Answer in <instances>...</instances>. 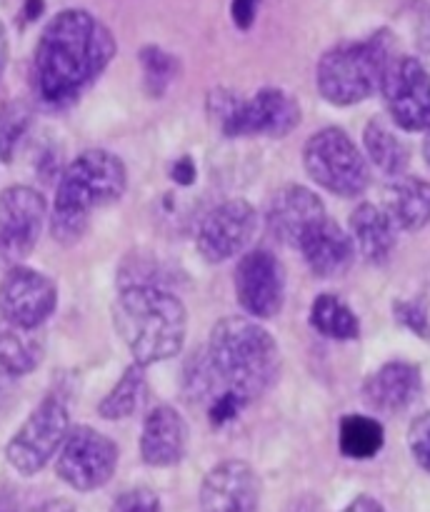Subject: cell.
Instances as JSON below:
<instances>
[{
	"mask_svg": "<svg viewBox=\"0 0 430 512\" xmlns=\"http://www.w3.org/2000/svg\"><path fill=\"white\" fill-rule=\"evenodd\" d=\"M188 448V425L170 405H158L145 415L140 455L150 468H170L183 460Z\"/></svg>",
	"mask_w": 430,
	"mask_h": 512,
	"instance_id": "18",
	"label": "cell"
},
{
	"mask_svg": "<svg viewBox=\"0 0 430 512\" xmlns=\"http://www.w3.org/2000/svg\"><path fill=\"white\" fill-rule=\"evenodd\" d=\"M260 480L243 460L215 465L200 488V512H258Z\"/></svg>",
	"mask_w": 430,
	"mask_h": 512,
	"instance_id": "15",
	"label": "cell"
},
{
	"mask_svg": "<svg viewBox=\"0 0 430 512\" xmlns=\"http://www.w3.org/2000/svg\"><path fill=\"white\" fill-rule=\"evenodd\" d=\"M393 313H395V320H398L403 328H408L410 333H415L418 338L430 340L428 305H425L423 298H418V300H395Z\"/></svg>",
	"mask_w": 430,
	"mask_h": 512,
	"instance_id": "29",
	"label": "cell"
},
{
	"mask_svg": "<svg viewBox=\"0 0 430 512\" xmlns=\"http://www.w3.org/2000/svg\"><path fill=\"white\" fill-rule=\"evenodd\" d=\"M408 445L418 465L430 473V413L420 415L413 420L408 433Z\"/></svg>",
	"mask_w": 430,
	"mask_h": 512,
	"instance_id": "31",
	"label": "cell"
},
{
	"mask_svg": "<svg viewBox=\"0 0 430 512\" xmlns=\"http://www.w3.org/2000/svg\"><path fill=\"white\" fill-rule=\"evenodd\" d=\"M208 110L225 138H285L300 123L298 100L280 88H263L248 100L228 90H213Z\"/></svg>",
	"mask_w": 430,
	"mask_h": 512,
	"instance_id": "6",
	"label": "cell"
},
{
	"mask_svg": "<svg viewBox=\"0 0 430 512\" xmlns=\"http://www.w3.org/2000/svg\"><path fill=\"white\" fill-rule=\"evenodd\" d=\"M68 425V408L63 400L55 395L45 398L8 443V463L20 475L40 473L63 445Z\"/></svg>",
	"mask_w": 430,
	"mask_h": 512,
	"instance_id": "8",
	"label": "cell"
},
{
	"mask_svg": "<svg viewBox=\"0 0 430 512\" xmlns=\"http://www.w3.org/2000/svg\"><path fill=\"white\" fill-rule=\"evenodd\" d=\"M3 505L5 503H0V512H13V510H10V505H8V508H3Z\"/></svg>",
	"mask_w": 430,
	"mask_h": 512,
	"instance_id": "39",
	"label": "cell"
},
{
	"mask_svg": "<svg viewBox=\"0 0 430 512\" xmlns=\"http://www.w3.org/2000/svg\"><path fill=\"white\" fill-rule=\"evenodd\" d=\"M58 305V288L48 275L33 268L8 270L0 283V318L25 328H40Z\"/></svg>",
	"mask_w": 430,
	"mask_h": 512,
	"instance_id": "14",
	"label": "cell"
},
{
	"mask_svg": "<svg viewBox=\"0 0 430 512\" xmlns=\"http://www.w3.org/2000/svg\"><path fill=\"white\" fill-rule=\"evenodd\" d=\"M235 295L250 318H275L285 300V270L268 250H250L235 268Z\"/></svg>",
	"mask_w": 430,
	"mask_h": 512,
	"instance_id": "11",
	"label": "cell"
},
{
	"mask_svg": "<svg viewBox=\"0 0 430 512\" xmlns=\"http://www.w3.org/2000/svg\"><path fill=\"white\" fill-rule=\"evenodd\" d=\"M343 512H385V510L378 500L368 498V495H360V498H355Z\"/></svg>",
	"mask_w": 430,
	"mask_h": 512,
	"instance_id": "34",
	"label": "cell"
},
{
	"mask_svg": "<svg viewBox=\"0 0 430 512\" xmlns=\"http://www.w3.org/2000/svg\"><path fill=\"white\" fill-rule=\"evenodd\" d=\"M33 512H75V510H73V505L65 503V500H53V503L40 505V508Z\"/></svg>",
	"mask_w": 430,
	"mask_h": 512,
	"instance_id": "35",
	"label": "cell"
},
{
	"mask_svg": "<svg viewBox=\"0 0 430 512\" xmlns=\"http://www.w3.org/2000/svg\"><path fill=\"white\" fill-rule=\"evenodd\" d=\"M385 443L383 425L368 415H345L338 428L340 453L350 460H370Z\"/></svg>",
	"mask_w": 430,
	"mask_h": 512,
	"instance_id": "24",
	"label": "cell"
},
{
	"mask_svg": "<svg viewBox=\"0 0 430 512\" xmlns=\"http://www.w3.org/2000/svg\"><path fill=\"white\" fill-rule=\"evenodd\" d=\"M258 230V215L245 200H225L210 210L198 228V250L208 263H225L248 248Z\"/></svg>",
	"mask_w": 430,
	"mask_h": 512,
	"instance_id": "12",
	"label": "cell"
},
{
	"mask_svg": "<svg viewBox=\"0 0 430 512\" xmlns=\"http://www.w3.org/2000/svg\"><path fill=\"white\" fill-rule=\"evenodd\" d=\"M145 400V368L143 365L133 363L123 373V378L115 383V388L110 390L103 398V403L98 405L100 418L105 420H123L130 418L135 410L143 405Z\"/></svg>",
	"mask_w": 430,
	"mask_h": 512,
	"instance_id": "26",
	"label": "cell"
},
{
	"mask_svg": "<svg viewBox=\"0 0 430 512\" xmlns=\"http://www.w3.org/2000/svg\"><path fill=\"white\" fill-rule=\"evenodd\" d=\"M423 155L430 165V128H428V138H425V143H423Z\"/></svg>",
	"mask_w": 430,
	"mask_h": 512,
	"instance_id": "38",
	"label": "cell"
},
{
	"mask_svg": "<svg viewBox=\"0 0 430 512\" xmlns=\"http://www.w3.org/2000/svg\"><path fill=\"white\" fill-rule=\"evenodd\" d=\"M380 90L395 125L410 133L430 128V73L418 58L390 60Z\"/></svg>",
	"mask_w": 430,
	"mask_h": 512,
	"instance_id": "10",
	"label": "cell"
},
{
	"mask_svg": "<svg viewBox=\"0 0 430 512\" xmlns=\"http://www.w3.org/2000/svg\"><path fill=\"white\" fill-rule=\"evenodd\" d=\"M45 338L40 328L10 323L0 318V368L10 375H28L40 365Z\"/></svg>",
	"mask_w": 430,
	"mask_h": 512,
	"instance_id": "22",
	"label": "cell"
},
{
	"mask_svg": "<svg viewBox=\"0 0 430 512\" xmlns=\"http://www.w3.org/2000/svg\"><path fill=\"white\" fill-rule=\"evenodd\" d=\"M173 180L180 185H190L195 180V165L188 155H185V158H180L178 163L173 165Z\"/></svg>",
	"mask_w": 430,
	"mask_h": 512,
	"instance_id": "33",
	"label": "cell"
},
{
	"mask_svg": "<svg viewBox=\"0 0 430 512\" xmlns=\"http://www.w3.org/2000/svg\"><path fill=\"white\" fill-rule=\"evenodd\" d=\"M280 373L273 335L255 320L223 318L210 330L208 345L188 360L185 395L190 403L235 398L245 408L268 393Z\"/></svg>",
	"mask_w": 430,
	"mask_h": 512,
	"instance_id": "1",
	"label": "cell"
},
{
	"mask_svg": "<svg viewBox=\"0 0 430 512\" xmlns=\"http://www.w3.org/2000/svg\"><path fill=\"white\" fill-rule=\"evenodd\" d=\"M310 325L320 335L333 340H355L360 335V323L355 313L333 293H323L313 300Z\"/></svg>",
	"mask_w": 430,
	"mask_h": 512,
	"instance_id": "25",
	"label": "cell"
},
{
	"mask_svg": "<svg viewBox=\"0 0 430 512\" xmlns=\"http://www.w3.org/2000/svg\"><path fill=\"white\" fill-rule=\"evenodd\" d=\"M288 512H320V508L313 498H300L298 503L290 505Z\"/></svg>",
	"mask_w": 430,
	"mask_h": 512,
	"instance_id": "36",
	"label": "cell"
},
{
	"mask_svg": "<svg viewBox=\"0 0 430 512\" xmlns=\"http://www.w3.org/2000/svg\"><path fill=\"white\" fill-rule=\"evenodd\" d=\"M420 390H423V378L418 365L393 360L365 380L363 398L375 413L395 415L408 410L418 400Z\"/></svg>",
	"mask_w": 430,
	"mask_h": 512,
	"instance_id": "17",
	"label": "cell"
},
{
	"mask_svg": "<svg viewBox=\"0 0 430 512\" xmlns=\"http://www.w3.org/2000/svg\"><path fill=\"white\" fill-rule=\"evenodd\" d=\"M363 143H365V153L370 155V160L375 163V168L383 170L385 175H403V170L408 168L410 163V153L405 148L403 140L383 123V120H370L365 125L363 133Z\"/></svg>",
	"mask_w": 430,
	"mask_h": 512,
	"instance_id": "23",
	"label": "cell"
},
{
	"mask_svg": "<svg viewBox=\"0 0 430 512\" xmlns=\"http://www.w3.org/2000/svg\"><path fill=\"white\" fill-rule=\"evenodd\" d=\"M428 38H430V33H428Z\"/></svg>",
	"mask_w": 430,
	"mask_h": 512,
	"instance_id": "40",
	"label": "cell"
},
{
	"mask_svg": "<svg viewBox=\"0 0 430 512\" xmlns=\"http://www.w3.org/2000/svg\"><path fill=\"white\" fill-rule=\"evenodd\" d=\"M383 210L400 230H420L430 223V183L398 178L385 190Z\"/></svg>",
	"mask_w": 430,
	"mask_h": 512,
	"instance_id": "21",
	"label": "cell"
},
{
	"mask_svg": "<svg viewBox=\"0 0 430 512\" xmlns=\"http://www.w3.org/2000/svg\"><path fill=\"white\" fill-rule=\"evenodd\" d=\"M395 225L383 208L373 203H363L350 215V233L353 245L360 250L368 263H385L395 248Z\"/></svg>",
	"mask_w": 430,
	"mask_h": 512,
	"instance_id": "20",
	"label": "cell"
},
{
	"mask_svg": "<svg viewBox=\"0 0 430 512\" xmlns=\"http://www.w3.org/2000/svg\"><path fill=\"white\" fill-rule=\"evenodd\" d=\"M263 0H233L230 3V18L240 30H248L255 23V15Z\"/></svg>",
	"mask_w": 430,
	"mask_h": 512,
	"instance_id": "32",
	"label": "cell"
},
{
	"mask_svg": "<svg viewBox=\"0 0 430 512\" xmlns=\"http://www.w3.org/2000/svg\"><path fill=\"white\" fill-rule=\"evenodd\" d=\"M128 173L118 155L108 150H85L60 175L55 190L50 233L58 243L73 245L90 223V213L115 203L123 195Z\"/></svg>",
	"mask_w": 430,
	"mask_h": 512,
	"instance_id": "4",
	"label": "cell"
},
{
	"mask_svg": "<svg viewBox=\"0 0 430 512\" xmlns=\"http://www.w3.org/2000/svg\"><path fill=\"white\" fill-rule=\"evenodd\" d=\"M268 228L283 245L298 248L300 240L315 228L323 218H328L325 205L313 190L303 185H285L275 190L268 203Z\"/></svg>",
	"mask_w": 430,
	"mask_h": 512,
	"instance_id": "16",
	"label": "cell"
},
{
	"mask_svg": "<svg viewBox=\"0 0 430 512\" xmlns=\"http://www.w3.org/2000/svg\"><path fill=\"white\" fill-rule=\"evenodd\" d=\"M33 123V110L25 100H10L0 105V160L10 163L15 155V148L28 133Z\"/></svg>",
	"mask_w": 430,
	"mask_h": 512,
	"instance_id": "27",
	"label": "cell"
},
{
	"mask_svg": "<svg viewBox=\"0 0 430 512\" xmlns=\"http://www.w3.org/2000/svg\"><path fill=\"white\" fill-rule=\"evenodd\" d=\"M298 250L303 253L310 273L318 278H338L353 265L355 245L350 235L343 233L338 223L323 218L303 240Z\"/></svg>",
	"mask_w": 430,
	"mask_h": 512,
	"instance_id": "19",
	"label": "cell"
},
{
	"mask_svg": "<svg viewBox=\"0 0 430 512\" xmlns=\"http://www.w3.org/2000/svg\"><path fill=\"white\" fill-rule=\"evenodd\" d=\"M5 63H8V35H5L3 23H0V75H3Z\"/></svg>",
	"mask_w": 430,
	"mask_h": 512,
	"instance_id": "37",
	"label": "cell"
},
{
	"mask_svg": "<svg viewBox=\"0 0 430 512\" xmlns=\"http://www.w3.org/2000/svg\"><path fill=\"white\" fill-rule=\"evenodd\" d=\"M45 198L28 185H13L0 195V255L28 258L45 223Z\"/></svg>",
	"mask_w": 430,
	"mask_h": 512,
	"instance_id": "13",
	"label": "cell"
},
{
	"mask_svg": "<svg viewBox=\"0 0 430 512\" xmlns=\"http://www.w3.org/2000/svg\"><path fill=\"white\" fill-rule=\"evenodd\" d=\"M390 60L393 40L385 30L365 40L335 45L320 58L315 73L320 95L333 105L360 103L380 88Z\"/></svg>",
	"mask_w": 430,
	"mask_h": 512,
	"instance_id": "5",
	"label": "cell"
},
{
	"mask_svg": "<svg viewBox=\"0 0 430 512\" xmlns=\"http://www.w3.org/2000/svg\"><path fill=\"white\" fill-rule=\"evenodd\" d=\"M303 165L320 188L355 198L370 183V170L358 145L340 128L318 130L303 148Z\"/></svg>",
	"mask_w": 430,
	"mask_h": 512,
	"instance_id": "7",
	"label": "cell"
},
{
	"mask_svg": "<svg viewBox=\"0 0 430 512\" xmlns=\"http://www.w3.org/2000/svg\"><path fill=\"white\" fill-rule=\"evenodd\" d=\"M113 33L88 10H63L45 25L33 55V88L48 105H68L113 60Z\"/></svg>",
	"mask_w": 430,
	"mask_h": 512,
	"instance_id": "2",
	"label": "cell"
},
{
	"mask_svg": "<svg viewBox=\"0 0 430 512\" xmlns=\"http://www.w3.org/2000/svg\"><path fill=\"white\" fill-rule=\"evenodd\" d=\"M140 65H143L145 88L153 98H160L173 85L175 73H178V60L158 45H148L140 50Z\"/></svg>",
	"mask_w": 430,
	"mask_h": 512,
	"instance_id": "28",
	"label": "cell"
},
{
	"mask_svg": "<svg viewBox=\"0 0 430 512\" xmlns=\"http://www.w3.org/2000/svg\"><path fill=\"white\" fill-rule=\"evenodd\" d=\"M113 323L133 363L143 368L178 355L188 333L183 300L155 283L125 285L115 300Z\"/></svg>",
	"mask_w": 430,
	"mask_h": 512,
	"instance_id": "3",
	"label": "cell"
},
{
	"mask_svg": "<svg viewBox=\"0 0 430 512\" xmlns=\"http://www.w3.org/2000/svg\"><path fill=\"white\" fill-rule=\"evenodd\" d=\"M110 512H160V498L148 488L125 490L115 498Z\"/></svg>",
	"mask_w": 430,
	"mask_h": 512,
	"instance_id": "30",
	"label": "cell"
},
{
	"mask_svg": "<svg viewBox=\"0 0 430 512\" xmlns=\"http://www.w3.org/2000/svg\"><path fill=\"white\" fill-rule=\"evenodd\" d=\"M115 468H118V448L113 440L85 425L68 430L55 460L60 480L80 493L103 488L113 478Z\"/></svg>",
	"mask_w": 430,
	"mask_h": 512,
	"instance_id": "9",
	"label": "cell"
}]
</instances>
